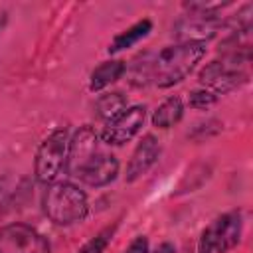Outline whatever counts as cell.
Wrapping results in <instances>:
<instances>
[{
  "instance_id": "6da1fadb",
  "label": "cell",
  "mask_w": 253,
  "mask_h": 253,
  "mask_svg": "<svg viewBox=\"0 0 253 253\" xmlns=\"http://www.w3.org/2000/svg\"><path fill=\"white\" fill-rule=\"evenodd\" d=\"M204 55V42H182L178 45L164 47L150 59V79L158 87H172L184 81Z\"/></svg>"
},
{
  "instance_id": "7a4b0ae2",
  "label": "cell",
  "mask_w": 253,
  "mask_h": 253,
  "mask_svg": "<svg viewBox=\"0 0 253 253\" xmlns=\"http://www.w3.org/2000/svg\"><path fill=\"white\" fill-rule=\"evenodd\" d=\"M45 215L57 225H71L85 219L89 211L87 194L71 182H51L42 198Z\"/></svg>"
},
{
  "instance_id": "3957f363",
  "label": "cell",
  "mask_w": 253,
  "mask_h": 253,
  "mask_svg": "<svg viewBox=\"0 0 253 253\" xmlns=\"http://www.w3.org/2000/svg\"><path fill=\"white\" fill-rule=\"evenodd\" d=\"M243 231V219L239 211H227L215 217L204 231L198 243V253H227L231 251Z\"/></svg>"
},
{
  "instance_id": "277c9868",
  "label": "cell",
  "mask_w": 253,
  "mask_h": 253,
  "mask_svg": "<svg viewBox=\"0 0 253 253\" xmlns=\"http://www.w3.org/2000/svg\"><path fill=\"white\" fill-rule=\"evenodd\" d=\"M67 146H69V136L65 128H55L45 136V140L38 148L36 164H34L36 178L40 182L51 184L61 174V170H65Z\"/></svg>"
},
{
  "instance_id": "5b68a950",
  "label": "cell",
  "mask_w": 253,
  "mask_h": 253,
  "mask_svg": "<svg viewBox=\"0 0 253 253\" xmlns=\"http://www.w3.org/2000/svg\"><path fill=\"white\" fill-rule=\"evenodd\" d=\"M0 253H49V241L32 225L10 223L0 227Z\"/></svg>"
},
{
  "instance_id": "8992f818",
  "label": "cell",
  "mask_w": 253,
  "mask_h": 253,
  "mask_svg": "<svg viewBox=\"0 0 253 253\" xmlns=\"http://www.w3.org/2000/svg\"><path fill=\"white\" fill-rule=\"evenodd\" d=\"M144 119H146V107L144 105L126 107L115 119L107 121L105 128L101 132V140L105 144L123 146L125 142H128V140H132L136 136V132L144 125Z\"/></svg>"
},
{
  "instance_id": "52a82bcc",
  "label": "cell",
  "mask_w": 253,
  "mask_h": 253,
  "mask_svg": "<svg viewBox=\"0 0 253 253\" xmlns=\"http://www.w3.org/2000/svg\"><path fill=\"white\" fill-rule=\"evenodd\" d=\"M101 152L99 148V134L95 132L93 126H81L73 138L69 140L67 146V162H65V172L69 176H75Z\"/></svg>"
},
{
  "instance_id": "ba28073f",
  "label": "cell",
  "mask_w": 253,
  "mask_h": 253,
  "mask_svg": "<svg viewBox=\"0 0 253 253\" xmlns=\"http://www.w3.org/2000/svg\"><path fill=\"white\" fill-rule=\"evenodd\" d=\"M245 77L247 75L237 71V65L229 63V61H211L200 71V83L210 87L208 91H211L215 95L237 87L239 83L245 81Z\"/></svg>"
},
{
  "instance_id": "9c48e42d",
  "label": "cell",
  "mask_w": 253,
  "mask_h": 253,
  "mask_svg": "<svg viewBox=\"0 0 253 253\" xmlns=\"http://www.w3.org/2000/svg\"><path fill=\"white\" fill-rule=\"evenodd\" d=\"M119 174V160L109 154V152H99L79 174L77 178L81 182H85L87 186H95V188H101V186H107L111 184Z\"/></svg>"
},
{
  "instance_id": "30bf717a",
  "label": "cell",
  "mask_w": 253,
  "mask_h": 253,
  "mask_svg": "<svg viewBox=\"0 0 253 253\" xmlns=\"http://www.w3.org/2000/svg\"><path fill=\"white\" fill-rule=\"evenodd\" d=\"M160 156V144L156 140V136L152 134H146L134 148L128 164H126V182H134L136 178H140L142 174H146L154 162L158 160Z\"/></svg>"
},
{
  "instance_id": "8fae6325",
  "label": "cell",
  "mask_w": 253,
  "mask_h": 253,
  "mask_svg": "<svg viewBox=\"0 0 253 253\" xmlns=\"http://www.w3.org/2000/svg\"><path fill=\"white\" fill-rule=\"evenodd\" d=\"M126 71L125 61L121 59H111V61H103L93 73H91V81H89V89L91 91H101L105 87H109L111 83L119 81Z\"/></svg>"
},
{
  "instance_id": "7c38bea8",
  "label": "cell",
  "mask_w": 253,
  "mask_h": 253,
  "mask_svg": "<svg viewBox=\"0 0 253 253\" xmlns=\"http://www.w3.org/2000/svg\"><path fill=\"white\" fill-rule=\"evenodd\" d=\"M184 115V105L180 97H168L164 103L158 105V109L152 115V125L156 128H170L174 126Z\"/></svg>"
},
{
  "instance_id": "4fadbf2b",
  "label": "cell",
  "mask_w": 253,
  "mask_h": 253,
  "mask_svg": "<svg viewBox=\"0 0 253 253\" xmlns=\"http://www.w3.org/2000/svg\"><path fill=\"white\" fill-rule=\"evenodd\" d=\"M152 30V22L150 20H140L136 22L134 26H130L128 30H125L123 34L115 36V40L111 42L109 45V53H117V51H123L126 47H132L134 43H138L142 38H146Z\"/></svg>"
},
{
  "instance_id": "5bb4252c",
  "label": "cell",
  "mask_w": 253,
  "mask_h": 253,
  "mask_svg": "<svg viewBox=\"0 0 253 253\" xmlns=\"http://www.w3.org/2000/svg\"><path fill=\"white\" fill-rule=\"evenodd\" d=\"M126 109V97L121 93V91H111V93H105L97 99L95 103V115L101 119V121H111L115 119L119 113H123Z\"/></svg>"
},
{
  "instance_id": "9a60e30c",
  "label": "cell",
  "mask_w": 253,
  "mask_h": 253,
  "mask_svg": "<svg viewBox=\"0 0 253 253\" xmlns=\"http://www.w3.org/2000/svg\"><path fill=\"white\" fill-rule=\"evenodd\" d=\"M111 235H113V229H111V227L103 229V231L97 233L89 243H85V245L79 249V253H103L105 247H107L109 241H111Z\"/></svg>"
},
{
  "instance_id": "2e32d148",
  "label": "cell",
  "mask_w": 253,
  "mask_h": 253,
  "mask_svg": "<svg viewBox=\"0 0 253 253\" xmlns=\"http://www.w3.org/2000/svg\"><path fill=\"white\" fill-rule=\"evenodd\" d=\"M217 101V95L208 89H198L190 93V107L194 109H208Z\"/></svg>"
},
{
  "instance_id": "e0dca14e",
  "label": "cell",
  "mask_w": 253,
  "mask_h": 253,
  "mask_svg": "<svg viewBox=\"0 0 253 253\" xmlns=\"http://www.w3.org/2000/svg\"><path fill=\"white\" fill-rule=\"evenodd\" d=\"M125 253H148V239L144 235H138L130 241V245L125 249Z\"/></svg>"
},
{
  "instance_id": "ac0fdd59",
  "label": "cell",
  "mask_w": 253,
  "mask_h": 253,
  "mask_svg": "<svg viewBox=\"0 0 253 253\" xmlns=\"http://www.w3.org/2000/svg\"><path fill=\"white\" fill-rule=\"evenodd\" d=\"M152 253H174V245L168 243V241H166V243H160Z\"/></svg>"
}]
</instances>
